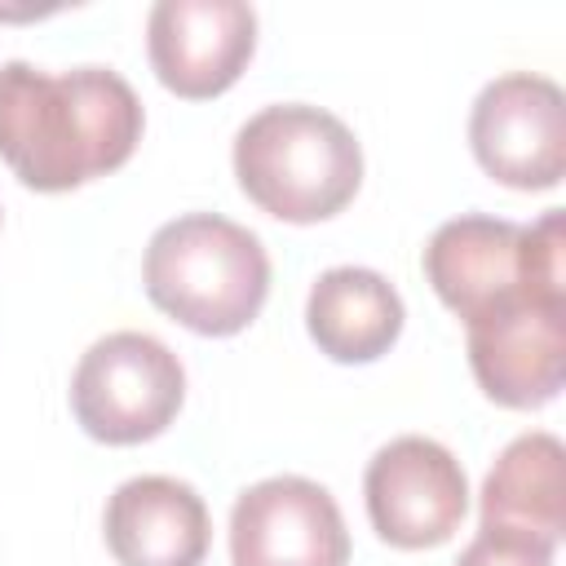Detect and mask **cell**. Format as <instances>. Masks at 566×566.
<instances>
[{
  "mask_svg": "<svg viewBox=\"0 0 566 566\" xmlns=\"http://www.w3.org/2000/svg\"><path fill=\"white\" fill-rule=\"evenodd\" d=\"M142 283L181 327L199 336H234L270 296V256L248 226L217 212H186L150 234Z\"/></svg>",
  "mask_w": 566,
  "mask_h": 566,
  "instance_id": "3957f363",
  "label": "cell"
},
{
  "mask_svg": "<svg viewBox=\"0 0 566 566\" xmlns=\"http://www.w3.org/2000/svg\"><path fill=\"white\" fill-rule=\"evenodd\" d=\"M562 243V208H548L535 226L469 212L433 230L424 248V279L464 323L486 318L522 296L566 301Z\"/></svg>",
  "mask_w": 566,
  "mask_h": 566,
  "instance_id": "277c9868",
  "label": "cell"
},
{
  "mask_svg": "<svg viewBox=\"0 0 566 566\" xmlns=\"http://www.w3.org/2000/svg\"><path fill=\"white\" fill-rule=\"evenodd\" d=\"M186 398L181 358L150 332H111L93 340L71 376L80 429L106 447L159 438Z\"/></svg>",
  "mask_w": 566,
  "mask_h": 566,
  "instance_id": "5b68a950",
  "label": "cell"
},
{
  "mask_svg": "<svg viewBox=\"0 0 566 566\" xmlns=\"http://www.w3.org/2000/svg\"><path fill=\"white\" fill-rule=\"evenodd\" d=\"M371 531L394 548H438L469 513V482L460 460L420 433L385 442L363 473Z\"/></svg>",
  "mask_w": 566,
  "mask_h": 566,
  "instance_id": "52a82bcc",
  "label": "cell"
},
{
  "mask_svg": "<svg viewBox=\"0 0 566 566\" xmlns=\"http://www.w3.org/2000/svg\"><path fill=\"white\" fill-rule=\"evenodd\" d=\"M102 531L119 566H203L212 539L203 495L168 473L119 482L106 500Z\"/></svg>",
  "mask_w": 566,
  "mask_h": 566,
  "instance_id": "8fae6325",
  "label": "cell"
},
{
  "mask_svg": "<svg viewBox=\"0 0 566 566\" xmlns=\"http://www.w3.org/2000/svg\"><path fill=\"white\" fill-rule=\"evenodd\" d=\"M234 566H349V531L327 486L279 473L252 482L230 509Z\"/></svg>",
  "mask_w": 566,
  "mask_h": 566,
  "instance_id": "ba28073f",
  "label": "cell"
},
{
  "mask_svg": "<svg viewBox=\"0 0 566 566\" xmlns=\"http://www.w3.org/2000/svg\"><path fill=\"white\" fill-rule=\"evenodd\" d=\"M142 124L133 84L106 66L62 75L31 62L0 66V159L31 190L57 195L124 168Z\"/></svg>",
  "mask_w": 566,
  "mask_h": 566,
  "instance_id": "6da1fadb",
  "label": "cell"
},
{
  "mask_svg": "<svg viewBox=\"0 0 566 566\" xmlns=\"http://www.w3.org/2000/svg\"><path fill=\"white\" fill-rule=\"evenodd\" d=\"M256 49V13L243 0H159L146 18V53L159 84L186 102L226 93Z\"/></svg>",
  "mask_w": 566,
  "mask_h": 566,
  "instance_id": "9c48e42d",
  "label": "cell"
},
{
  "mask_svg": "<svg viewBox=\"0 0 566 566\" xmlns=\"http://www.w3.org/2000/svg\"><path fill=\"white\" fill-rule=\"evenodd\" d=\"M566 451L553 433L535 429L513 438L482 482V531H513L557 548L566 531V495H562Z\"/></svg>",
  "mask_w": 566,
  "mask_h": 566,
  "instance_id": "4fadbf2b",
  "label": "cell"
},
{
  "mask_svg": "<svg viewBox=\"0 0 566 566\" xmlns=\"http://www.w3.org/2000/svg\"><path fill=\"white\" fill-rule=\"evenodd\" d=\"M402 296L367 265H332L314 279L305 327L332 363H376L402 336Z\"/></svg>",
  "mask_w": 566,
  "mask_h": 566,
  "instance_id": "7c38bea8",
  "label": "cell"
},
{
  "mask_svg": "<svg viewBox=\"0 0 566 566\" xmlns=\"http://www.w3.org/2000/svg\"><path fill=\"white\" fill-rule=\"evenodd\" d=\"M469 327V367L500 407L531 411L562 394L566 380V301L522 296Z\"/></svg>",
  "mask_w": 566,
  "mask_h": 566,
  "instance_id": "30bf717a",
  "label": "cell"
},
{
  "mask_svg": "<svg viewBox=\"0 0 566 566\" xmlns=\"http://www.w3.org/2000/svg\"><path fill=\"white\" fill-rule=\"evenodd\" d=\"M455 566H553V548L513 531H478Z\"/></svg>",
  "mask_w": 566,
  "mask_h": 566,
  "instance_id": "5bb4252c",
  "label": "cell"
},
{
  "mask_svg": "<svg viewBox=\"0 0 566 566\" xmlns=\"http://www.w3.org/2000/svg\"><path fill=\"white\" fill-rule=\"evenodd\" d=\"M239 190L270 217L310 226L336 217L363 186V146L323 106L279 102L234 137Z\"/></svg>",
  "mask_w": 566,
  "mask_h": 566,
  "instance_id": "7a4b0ae2",
  "label": "cell"
},
{
  "mask_svg": "<svg viewBox=\"0 0 566 566\" xmlns=\"http://www.w3.org/2000/svg\"><path fill=\"white\" fill-rule=\"evenodd\" d=\"M469 146L486 177L513 190H553L566 172V97L548 75L509 71L469 111Z\"/></svg>",
  "mask_w": 566,
  "mask_h": 566,
  "instance_id": "8992f818",
  "label": "cell"
}]
</instances>
